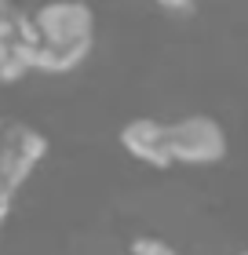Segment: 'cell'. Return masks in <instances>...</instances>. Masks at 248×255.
I'll list each match as a JSON object with an SVG mask.
<instances>
[{
    "label": "cell",
    "instance_id": "obj_1",
    "mask_svg": "<svg viewBox=\"0 0 248 255\" xmlns=\"http://www.w3.org/2000/svg\"><path fill=\"white\" fill-rule=\"evenodd\" d=\"M33 62L40 73H69L95 48V11L88 0H48L29 15Z\"/></svg>",
    "mask_w": 248,
    "mask_h": 255
},
{
    "label": "cell",
    "instance_id": "obj_2",
    "mask_svg": "<svg viewBox=\"0 0 248 255\" xmlns=\"http://www.w3.org/2000/svg\"><path fill=\"white\" fill-rule=\"evenodd\" d=\"M48 153V135L18 117H0V190L18 193Z\"/></svg>",
    "mask_w": 248,
    "mask_h": 255
},
{
    "label": "cell",
    "instance_id": "obj_3",
    "mask_svg": "<svg viewBox=\"0 0 248 255\" xmlns=\"http://www.w3.org/2000/svg\"><path fill=\"white\" fill-rule=\"evenodd\" d=\"M168 138H172V157L175 164H219L227 157V131L216 117L208 113H190V117L168 121Z\"/></svg>",
    "mask_w": 248,
    "mask_h": 255
},
{
    "label": "cell",
    "instance_id": "obj_4",
    "mask_svg": "<svg viewBox=\"0 0 248 255\" xmlns=\"http://www.w3.org/2000/svg\"><path fill=\"white\" fill-rule=\"evenodd\" d=\"M37 69L33 62V22L22 15L18 7H11V0H0V80H22Z\"/></svg>",
    "mask_w": 248,
    "mask_h": 255
},
{
    "label": "cell",
    "instance_id": "obj_5",
    "mask_svg": "<svg viewBox=\"0 0 248 255\" xmlns=\"http://www.w3.org/2000/svg\"><path fill=\"white\" fill-rule=\"evenodd\" d=\"M121 146L139 160V164H150V168H175L172 138H168V121H157V117H132V121L121 128Z\"/></svg>",
    "mask_w": 248,
    "mask_h": 255
},
{
    "label": "cell",
    "instance_id": "obj_6",
    "mask_svg": "<svg viewBox=\"0 0 248 255\" xmlns=\"http://www.w3.org/2000/svg\"><path fill=\"white\" fill-rule=\"evenodd\" d=\"M124 255H183L175 245H168L164 237H153V234H139L132 245H128Z\"/></svg>",
    "mask_w": 248,
    "mask_h": 255
},
{
    "label": "cell",
    "instance_id": "obj_7",
    "mask_svg": "<svg viewBox=\"0 0 248 255\" xmlns=\"http://www.w3.org/2000/svg\"><path fill=\"white\" fill-rule=\"evenodd\" d=\"M161 11H168V15H194L197 11V0H157Z\"/></svg>",
    "mask_w": 248,
    "mask_h": 255
},
{
    "label": "cell",
    "instance_id": "obj_8",
    "mask_svg": "<svg viewBox=\"0 0 248 255\" xmlns=\"http://www.w3.org/2000/svg\"><path fill=\"white\" fill-rule=\"evenodd\" d=\"M15 197L18 193H11V190H0V223L11 215V208H15Z\"/></svg>",
    "mask_w": 248,
    "mask_h": 255
},
{
    "label": "cell",
    "instance_id": "obj_9",
    "mask_svg": "<svg viewBox=\"0 0 248 255\" xmlns=\"http://www.w3.org/2000/svg\"><path fill=\"white\" fill-rule=\"evenodd\" d=\"M238 255H248V248H241V252H238Z\"/></svg>",
    "mask_w": 248,
    "mask_h": 255
}]
</instances>
